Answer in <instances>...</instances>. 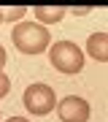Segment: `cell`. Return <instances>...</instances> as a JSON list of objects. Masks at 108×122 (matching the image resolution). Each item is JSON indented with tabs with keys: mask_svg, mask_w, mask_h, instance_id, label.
<instances>
[{
	"mask_svg": "<svg viewBox=\"0 0 108 122\" xmlns=\"http://www.w3.org/2000/svg\"><path fill=\"white\" fill-rule=\"evenodd\" d=\"M11 35H14V46H16L22 54H41L43 49L49 46L46 27L33 25V22H19Z\"/></svg>",
	"mask_w": 108,
	"mask_h": 122,
	"instance_id": "cell-1",
	"label": "cell"
},
{
	"mask_svg": "<svg viewBox=\"0 0 108 122\" xmlns=\"http://www.w3.org/2000/svg\"><path fill=\"white\" fill-rule=\"evenodd\" d=\"M49 60L52 65L60 71V73H78L84 68V54L73 41H57V44L49 49Z\"/></svg>",
	"mask_w": 108,
	"mask_h": 122,
	"instance_id": "cell-2",
	"label": "cell"
},
{
	"mask_svg": "<svg viewBox=\"0 0 108 122\" xmlns=\"http://www.w3.org/2000/svg\"><path fill=\"white\" fill-rule=\"evenodd\" d=\"M57 98H54V90L49 87V84H30V87L24 90V106L27 111L35 114V117H43V114H49L54 109Z\"/></svg>",
	"mask_w": 108,
	"mask_h": 122,
	"instance_id": "cell-3",
	"label": "cell"
},
{
	"mask_svg": "<svg viewBox=\"0 0 108 122\" xmlns=\"http://www.w3.org/2000/svg\"><path fill=\"white\" fill-rule=\"evenodd\" d=\"M57 114L62 122H86L89 119V103L78 95H70L57 103Z\"/></svg>",
	"mask_w": 108,
	"mask_h": 122,
	"instance_id": "cell-4",
	"label": "cell"
},
{
	"mask_svg": "<svg viewBox=\"0 0 108 122\" xmlns=\"http://www.w3.org/2000/svg\"><path fill=\"white\" fill-rule=\"evenodd\" d=\"M86 52H89L92 60L105 62L108 60V35L105 33H92L89 41H86Z\"/></svg>",
	"mask_w": 108,
	"mask_h": 122,
	"instance_id": "cell-5",
	"label": "cell"
},
{
	"mask_svg": "<svg viewBox=\"0 0 108 122\" xmlns=\"http://www.w3.org/2000/svg\"><path fill=\"white\" fill-rule=\"evenodd\" d=\"M33 14L41 19V22H49V25H52V22H60V19H62L68 11H65V8H57V5H54V8H46V5H35V8H33Z\"/></svg>",
	"mask_w": 108,
	"mask_h": 122,
	"instance_id": "cell-6",
	"label": "cell"
},
{
	"mask_svg": "<svg viewBox=\"0 0 108 122\" xmlns=\"http://www.w3.org/2000/svg\"><path fill=\"white\" fill-rule=\"evenodd\" d=\"M27 14V8H8V11H3V22H16V19H22Z\"/></svg>",
	"mask_w": 108,
	"mask_h": 122,
	"instance_id": "cell-7",
	"label": "cell"
},
{
	"mask_svg": "<svg viewBox=\"0 0 108 122\" xmlns=\"http://www.w3.org/2000/svg\"><path fill=\"white\" fill-rule=\"evenodd\" d=\"M8 90H11V81H8V76L0 71V98H5V95H8Z\"/></svg>",
	"mask_w": 108,
	"mask_h": 122,
	"instance_id": "cell-8",
	"label": "cell"
},
{
	"mask_svg": "<svg viewBox=\"0 0 108 122\" xmlns=\"http://www.w3.org/2000/svg\"><path fill=\"white\" fill-rule=\"evenodd\" d=\"M92 11V5H84V8H76V5H73V8H70V14H76V16H81V14H89Z\"/></svg>",
	"mask_w": 108,
	"mask_h": 122,
	"instance_id": "cell-9",
	"label": "cell"
},
{
	"mask_svg": "<svg viewBox=\"0 0 108 122\" xmlns=\"http://www.w3.org/2000/svg\"><path fill=\"white\" fill-rule=\"evenodd\" d=\"M5 60H8V54H5V49H3V46H0V68H3V65H5Z\"/></svg>",
	"mask_w": 108,
	"mask_h": 122,
	"instance_id": "cell-10",
	"label": "cell"
},
{
	"mask_svg": "<svg viewBox=\"0 0 108 122\" xmlns=\"http://www.w3.org/2000/svg\"><path fill=\"white\" fill-rule=\"evenodd\" d=\"M8 122H27V119H24V117H11Z\"/></svg>",
	"mask_w": 108,
	"mask_h": 122,
	"instance_id": "cell-11",
	"label": "cell"
},
{
	"mask_svg": "<svg viewBox=\"0 0 108 122\" xmlns=\"http://www.w3.org/2000/svg\"><path fill=\"white\" fill-rule=\"evenodd\" d=\"M0 25H3V11H0Z\"/></svg>",
	"mask_w": 108,
	"mask_h": 122,
	"instance_id": "cell-12",
	"label": "cell"
}]
</instances>
